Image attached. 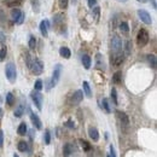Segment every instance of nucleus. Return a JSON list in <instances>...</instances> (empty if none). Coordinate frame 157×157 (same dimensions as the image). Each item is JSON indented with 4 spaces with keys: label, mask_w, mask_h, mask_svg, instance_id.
<instances>
[{
    "label": "nucleus",
    "mask_w": 157,
    "mask_h": 157,
    "mask_svg": "<svg viewBox=\"0 0 157 157\" xmlns=\"http://www.w3.org/2000/svg\"><path fill=\"white\" fill-rule=\"evenodd\" d=\"M121 79H122V73L121 72H116L113 76V82L114 83H120L121 82Z\"/></svg>",
    "instance_id": "21"
},
{
    "label": "nucleus",
    "mask_w": 157,
    "mask_h": 157,
    "mask_svg": "<svg viewBox=\"0 0 157 157\" xmlns=\"http://www.w3.org/2000/svg\"><path fill=\"white\" fill-rule=\"evenodd\" d=\"M82 99H83V92L78 89L72 97V104L73 105H79L81 102H82Z\"/></svg>",
    "instance_id": "9"
},
{
    "label": "nucleus",
    "mask_w": 157,
    "mask_h": 157,
    "mask_svg": "<svg viewBox=\"0 0 157 157\" xmlns=\"http://www.w3.org/2000/svg\"><path fill=\"white\" fill-rule=\"evenodd\" d=\"M123 60H125L123 54H117V56H116V57L114 58V65L119 67V65H121V64L123 63Z\"/></svg>",
    "instance_id": "19"
},
{
    "label": "nucleus",
    "mask_w": 157,
    "mask_h": 157,
    "mask_svg": "<svg viewBox=\"0 0 157 157\" xmlns=\"http://www.w3.org/2000/svg\"><path fill=\"white\" fill-rule=\"evenodd\" d=\"M108 157H116V154H115V149L113 145H110V154L108 155Z\"/></svg>",
    "instance_id": "40"
},
{
    "label": "nucleus",
    "mask_w": 157,
    "mask_h": 157,
    "mask_svg": "<svg viewBox=\"0 0 157 157\" xmlns=\"http://www.w3.org/2000/svg\"><path fill=\"white\" fill-rule=\"evenodd\" d=\"M4 40H5V38H4L3 33H0V42H4Z\"/></svg>",
    "instance_id": "43"
},
{
    "label": "nucleus",
    "mask_w": 157,
    "mask_h": 157,
    "mask_svg": "<svg viewBox=\"0 0 157 157\" xmlns=\"http://www.w3.org/2000/svg\"><path fill=\"white\" fill-rule=\"evenodd\" d=\"M120 29H121V32H122L123 34H128V33H129L128 23H127V22H122V23L120 24Z\"/></svg>",
    "instance_id": "24"
},
{
    "label": "nucleus",
    "mask_w": 157,
    "mask_h": 157,
    "mask_svg": "<svg viewBox=\"0 0 157 157\" xmlns=\"http://www.w3.org/2000/svg\"><path fill=\"white\" fill-rule=\"evenodd\" d=\"M58 4L60 9H67L69 5V0H58Z\"/></svg>",
    "instance_id": "36"
},
{
    "label": "nucleus",
    "mask_w": 157,
    "mask_h": 157,
    "mask_svg": "<svg viewBox=\"0 0 157 157\" xmlns=\"http://www.w3.org/2000/svg\"><path fill=\"white\" fill-rule=\"evenodd\" d=\"M138 16L145 24H151V23H152V19H151L150 13L146 11V10H138Z\"/></svg>",
    "instance_id": "7"
},
{
    "label": "nucleus",
    "mask_w": 157,
    "mask_h": 157,
    "mask_svg": "<svg viewBox=\"0 0 157 157\" xmlns=\"http://www.w3.org/2000/svg\"><path fill=\"white\" fill-rule=\"evenodd\" d=\"M111 99H113L114 104H116V105L119 104V102H117V92H116V89H115V88L111 89Z\"/></svg>",
    "instance_id": "34"
},
{
    "label": "nucleus",
    "mask_w": 157,
    "mask_h": 157,
    "mask_svg": "<svg viewBox=\"0 0 157 157\" xmlns=\"http://www.w3.org/2000/svg\"><path fill=\"white\" fill-rule=\"evenodd\" d=\"M148 62H149V64L154 69L156 68V56L155 54H149L148 56Z\"/></svg>",
    "instance_id": "22"
},
{
    "label": "nucleus",
    "mask_w": 157,
    "mask_h": 157,
    "mask_svg": "<svg viewBox=\"0 0 157 157\" xmlns=\"http://www.w3.org/2000/svg\"><path fill=\"white\" fill-rule=\"evenodd\" d=\"M136 42L139 46H145L149 42V33L145 29H140L138 35H136Z\"/></svg>",
    "instance_id": "4"
},
{
    "label": "nucleus",
    "mask_w": 157,
    "mask_h": 157,
    "mask_svg": "<svg viewBox=\"0 0 157 157\" xmlns=\"http://www.w3.org/2000/svg\"><path fill=\"white\" fill-rule=\"evenodd\" d=\"M74 146H73V144H70V143H68V144H65L64 145V148H63V155H64V157H69L72 154H74Z\"/></svg>",
    "instance_id": "12"
},
{
    "label": "nucleus",
    "mask_w": 157,
    "mask_h": 157,
    "mask_svg": "<svg viewBox=\"0 0 157 157\" xmlns=\"http://www.w3.org/2000/svg\"><path fill=\"white\" fill-rule=\"evenodd\" d=\"M28 44H29V48L30 50H34L35 47H36V39H35L34 36H30Z\"/></svg>",
    "instance_id": "31"
},
{
    "label": "nucleus",
    "mask_w": 157,
    "mask_h": 157,
    "mask_svg": "<svg viewBox=\"0 0 157 157\" xmlns=\"http://www.w3.org/2000/svg\"><path fill=\"white\" fill-rule=\"evenodd\" d=\"M59 54H60V57H63L65 59H69L70 56H72V52H70V50L68 47H60L59 48Z\"/></svg>",
    "instance_id": "15"
},
{
    "label": "nucleus",
    "mask_w": 157,
    "mask_h": 157,
    "mask_svg": "<svg viewBox=\"0 0 157 157\" xmlns=\"http://www.w3.org/2000/svg\"><path fill=\"white\" fill-rule=\"evenodd\" d=\"M27 65L28 68L32 70V73L35 74V75H40L42 72H44V64L41 60L39 59H30L29 56H27Z\"/></svg>",
    "instance_id": "1"
},
{
    "label": "nucleus",
    "mask_w": 157,
    "mask_h": 157,
    "mask_svg": "<svg viewBox=\"0 0 157 157\" xmlns=\"http://www.w3.org/2000/svg\"><path fill=\"white\" fill-rule=\"evenodd\" d=\"M82 64L85 69H89L91 68V64H92V59H91V57L88 54H83L82 56Z\"/></svg>",
    "instance_id": "16"
},
{
    "label": "nucleus",
    "mask_w": 157,
    "mask_h": 157,
    "mask_svg": "<svg viewBox=\"0 0 157 157\" xmlns=\"http://www.w3.org/2000/svg\"><path fill=\"white\" fill-rule=\"evenodd\" d=\"M0 113H1V108H0Z\"/></svg>",
    "instance_id": "48"
},
{
    "label": "nucleus",
    "mask_w": 157,
    "mask_h": 157,
    "mask_svg": "<svg viewBox=\"0 0 157 157\" xmlns=\"http://www.w3.org/2000/svg\"><path fill=\"white\" fill-rule=\"evenodd\" d=\"M30 98H32L33 103L35 104V106H36L39 110L42 109V100H44V97H42V94L40 93L39 91H34V92L30 93Z\"/></svg>",
    "instance_id": "5"
},
{
    "label": "nucleus",
    "mask_w": 157,
    "mask_h": 157,
    "mask_svg": "<svg viewBox=\"0 0 157 157\" xmlns=\"http://www.w3.org/2000/svg\"><path fill=\"white\" fill-rule=\"evenodd\" d=\"M22 1L23 0H5V4H6V6L12 7V6H16V5H19Z\"/></svg>",
    "instance_id": "20"
},
{
    "label": "nucleus",
    "mask_w": 157,
    "mask_h": 157,
    "mask_svg": "<svg viewBox=\"0 0 157 157\" xmlns=\"http://www.w3.org/2000/svg\"><path fill=\"white\" fill-rule=\"evenodd\" d=\"M6 103H7L9 105H13V103H15V97H13L12 93H7V94H6Z\"/></svg>",
    "instance_id": "32"
},
{
    "label": "nucleus",
    "mask_w": 157,
    "mask_h": 157,
    "mask_svg": "<svg viewBox=\"0 0 157 157\" xmlns=\"http://www.w3.org/2000/svg\"><path fill=\"white\" fill-rule=\"evenodd\" d=\"M82 86H83V92H85V94H86V97L91 98V97H92V91H91V87H89L88 82H87V81H83Z\"/></svg>",
    "instance_id": "17"
},
{
    "label": "nucleus",
    "mask_w": 157,
    "mask_h": 157,
    "mask_svg": "<svg viewBox=\"0 0 157 157\" xmlns=\"http://www.w3.org/2000/svg\"><path fill=\"white\" fill-rule=\"evenodd\" d=\"M42 87H44V83H42L41 80H36V81H35V83H34V89L35 91H41Z\"/></svg>",
    "instance_id": "30"
},
{
    "label": "nucleus",
    "mask_w": 157,
    "mask_h": 157,
    "mask_svg": "<svg viewBox=\"0 0 157 157\" xmlns=\"http://www.w3.org/2000/svg\"><path fill=\"white\" fill-rule=\"evenodd\" d=\"M87 3H88V6L92 9V7H94V5L97 4V0H87Z\"/></svg>",
    "instance_id": "42"
},
{
    "label": "nucleus",
    "mask_w": 157,
    "mask_h": 157,
    "mask_svg": "<svg viewBox=\"0 0 157 157\" xmlns=\"http://www.w3.org/2000/svg\"><path fill=\"white\" fill-rule=\"evenodd\" d=\"M60 73H62V65H60V64H57V65L54 67L52 79L47 81V82H48V85H47V89H51L52 87H54V86L57 85V82L59 81V78H60Z\"/></svg>",
    "instance_id": "2"
},
{
    "label": "nucleus",
    "mask_w": 157,
    "mask_h": 157,
    "mask_svg": "<svg viewBox=\"0 0 157 157\" xmlns=\"http://www.w3.org/2000/svg\"><path fill=\"white\" fill-rule=\"evenodd\" d=\"M120 1H127V0H120Z\"/></svg>",
    "instance_id": "47"
},
{
    "label": "nucleus",
    "mask_w": 157,
    "mask_h": 157,
    "mask_svg": "<svg viewBox=\"0 0 157 157\" xmlns=\"http://www.w3.org/2000/svg\"><path fill=\"white\" fill-rule=\"evenodd\" d=\"M23 113H24V106L19 105L18 108L15 110V116H16V117H21V116L23 115Z\"/></svg>",
    "instance_id": "28"
},
{
    "label": "nucleus",
    "mask_w": 157,
    "mask_h": 157,
    "mask_svg": "<svg viewBox=\"0 0 157 157\" xmlns=\"http://www.w3.org/2000/svg\"><path fill=\"white\" fill-rule=\"evenodd\" d=\"M11 18L16 24H22L24 21V13L19 9H13L11 11Z\"/></svg>",
    "instance_id": "6"
},
{
    "label": "nucleus",
    "mask_w": 157,
    "mask_h": 157,
    "mask_svg": "<svg viewBox=\"0 0 157 157\" xmlns=\"http://www.w3.org/2000/svg\"><path fill=\"white\" fill-rule=\"evenodd\" d=\"M111 48L114 50L115 52H120L122 50V40H121L119 36H115L111 40Z\"/></svg>",
    "instance_id": "8"
},
{
    "label": "nucleus",
    "mask_w": 157,
    "mask_h": 157,
    "mask_svg": "<svg viewBox=\"0 0 157 157\" xmlns=\"http://www.w3.org/2000/svg\"><path fill=\"white\" fill-rule=\"evenodd\" d=\"M152 6H154V9H156V1L155 0H152Z\"/></svg>",
    "instance_id": "44"
},
{
    "label": "nucleus",
    "mask_w": 157,
    "mask_h": 157,
    "mask_svg": "<svg viewBox=\"0 0 157 157\" xmlns=\"http://www.w3.org/2000/svg\"><path fill=\"white\" fill-rule=\"evenodd\" d=\"M64 126H65V127H68V128H75V123H74V121H72V120H69L68 122H65Z\"/></svg>",
    "instance_id": "38"
},
{
    "label": "nucleus",
    "mask_w": 157,
    "mask_h": 157,
    "mask_svg": "<svg viewBox=\"0 0 157 157\" xmlns=\"http://www.w3.org/2000/svg\"><path fill=\"white\" fill-rule=\"evenodd\" d=\"M17 148H18V150L21 151V152H26L27 149H28V144L26 143V141H19Z\"/></svg>",
    "instance_id": "23"
},
{
    "label": "nucleus",
    "mask_w": 157,
    "mask_h": 157,
    "mask_svg": "<svg viewBox=\"0 0 157 157\" xmlns=\"http://www.w3.org/2000/svg\"><path fill=\"white\" fill-rule=\"evenodd\" d=\"M99 15H100V9L99 7H92V17L98 21L99 19Z\"/></svg>",
    "instance_id": "27"
},
{
    "label": "nucleus",
    "mask_w": 157,
    "mask_h": 157,
    "mask_svg": "<svg viewBox=\"0 0 157 157\" xmlns=\"http://www.w3.org/2000/svg\"><path fill=\"white\" fill-rule=\"evenodd\" d=\"M63 22V15L62 13H57L53 17V24H60Z\"/></svg>",
    "instance_id": "25"
},
{
    "label": "nucleus",
    "mask_w": 157,
    "mask_h": 157,
    "mask_svg": "<svg viewBox=\"0 0 157 157\" xmlns=\"http://www.w3.org/2000/svg\"><path fill=\"white\" fill-rule=\"evenodd\" d=\"M138 1H139V3H146L148 0H138Z\"/></svg>",
    "instance_id": "45"
},
{
    "label": "nucleus",
    "mask_w": 157,
    "mask_h": 157,
    "mask_svg": "<svg viewBox=\"0 0 157 157\" xmlns=\"http://www.w3.org/2000/svg\"><path fill=\"white\" fill-rule=\"evenodd\" d=\"M17 133H18L19 135H26V133H27V125L24 123V122H22L21 125L18 126Z\"/></svg>",
    "instance_id": "18"
},
{
    "label": "nucleus",
    "mask_w": 157,
    "mask_h": 157,
    "mask_svg": "<svg viewBox=\"0 0 157 157\" xmlns=\"http://www.w3.org/2000/svg\"><path fill=\"white\" fill-rule=\"evenodd\" d=\"M3 144H4V132L0 129V148H3Z\"/></svg>",
    "instance_id": "41"
},
{
    "label": "nucleus",
    "mask_w": 157,
    "mask_h": 157,
    "mask_svg": "<svg viewBox=\"0 0 157 157\" xmlns=\"http://www.w3.org/2000/svg\"><path fill=\"white\" fill-rule=\"evenodd\" d=\"M13 157H19V156H18V155H16V154H15V155H13Z\"/></svg>",
    "instance_id": "46"
},
{
    "label": "nucleus",
    "mask_w": 157,
    "mask_h": 157,
    "mask_svg": "<svg viewBox=\"0 0 157 157\" xmlns=\"http://www.w3.org/2000/svg\"><path fill=\"white\" fill-rule=\"evenodd\" d=\"M50 22L47 21V19H44V21L40 22V32H41V34L44 35L45 38L48 35V29H50Z\"/></svg>",
    "instance_id": "10"
},
{
    "label": "nucleus",
    "mask_w": 157,
    "mask_h": 157,
    "mask_svg": "<svg viewBox=\"0 0 157 157\" xmlns=\"http://www.w3.org/2000/svg\"><path fill=\"white\" fill-rule=\"evenodd\" d=\"M80 143H81V146L83 148L85 151H89L91 149H92V148H91V145L87 143V141H85V140H80Z\"/></svg>",
    "instance_id": "35"
},
{
    "label": "nucleus",
    "mask_w": 157,
    "mask_h": 157,
    "mask_svg": "<svg viewBox=\"0 0 157 157\" xmlns=\"http://www.w3.org/2000/svg\"><path fill=\"white\" fill-rule=\"evenodd\" d=\"M30 120H32V122L33 125L36 127V129H41L42 127V125H41V121H40L39 119V116L36 114H34V113H30Z\"/></svg>",
    "instance_id": "11"
},
{
    "label": "nucleus",
    "mask_w": 157,
    "mask_h": 157,
    "mask_svg": "<svg viewBox=\"0 0 157 157\" xmlns=\"http://www.w3.org/2000/svg\"><path fill=\"white\" fill-rule=\"evenodd\" d=\"M5 74H6V78L11 83L16 82L17 79V72H16V67H15L13 63H7L6 68H5Z\"/></svg>",
    "instance_id": "3"
},
{
    "label": "nucleus",
    "mask_w": 157,
    "mask_h": 157,
    "mask_svg": "<svg viewBox=\"0 0 157 157\" xmlns=\"http://www.w3.org/2000/svg\"><path fill=\"white\" fill-rule=\"evenodd\" d=\"M33 5V10L35 12H39L40 11V0H30Z\"/></svg>",
    "instance_id": "29"
},
{
    "label": "nucleus",
    "mask_w": 157,
    "mask_h": 157,
    "mask_svg": "<svg viewBox=\"0 0 157 157\" xmlns=\"http://www.w3.org/2000/svg\"><path fill=\"white\" fill-rule=\"evenodd\" d=\"M6 52H7V50L5 46L0 47V62H3V60L5 59V57H6Z\"/></svg>",
    "instance_id": "33"
},
{
    "label": "nucleus",
    "mask_w": 157,
    "mask_h": 157,
    "mask_svg": "<svg viewBox=\"0 0 157 157\" xmlns=\"http://www.w3.org/2000/svg\"><path fill=\"white\" fill-rule=\"evenodd\" d=\"M131 41H127V42H126V54H129L131 53Z\"/></svg>",
    "instance_id": "39"
},
{
    "label": "nucleus",
    "mask_w": 157,
    "mask_h": 157,
    "mask_svg": "<svg viewBox=\"0 0 157 157\" xmlns=\"http://www.w3.org/2000/svg\"><path fill=\"white\" fill-rule=\"evenodd\" d=\"M88 135H89V138L92 139L93 141H98V140H99V133H98L97 128L91 127V128L88 129Z\"/></svg>",
    "instance_id": "14"
},
{
    "label": "nucleus",
    "mask_w": 157,
    "mask_h": 157,
    "mask_svg": "<svg viewBox=\"0 0 157 157\" xmlns=\"http://www.w3.org/2000/svg\"><path fill=\"white\" fill-rule=\"evenodd\" d=\"M117 117L119 120L121 121V123H122L123 126H128L129 125V119H128V116L126 115L125 113H122V111H117Z\"/></svg>",
    "instance_id": "13"
},
{
    "label": "nucleus",
    "mask_w": 157,
    "mask_h": 157,
    "mask_svg": "<svg viewBox=\"0 0 157 157\" xmlns=\"http://www.w3.org/2000/svg\"><path fill=\"white\" fill-rule=\"evenodd\" d=\"M45 143H46L47 145L51 143V134H50V131L45 132Z\"/></svg>",
    "instance_id": "37"
},
{
    "label": "nucleus",
    "mask_w": 157,
    "mask_h": 157,
    "mask_svg": "<svg viewBox=\"0 0 157 157\" xmlns=\"http://www.w3.org/2000/svg\"><path fill=\"white\" fill-rule=\"evenodd\" d=\"M102 106H103V109L106 111V113H111V109H110V105H109V100L104 98L102 100Z\"/></svg>",
    "instance_id": "26"
}]
</instances>
